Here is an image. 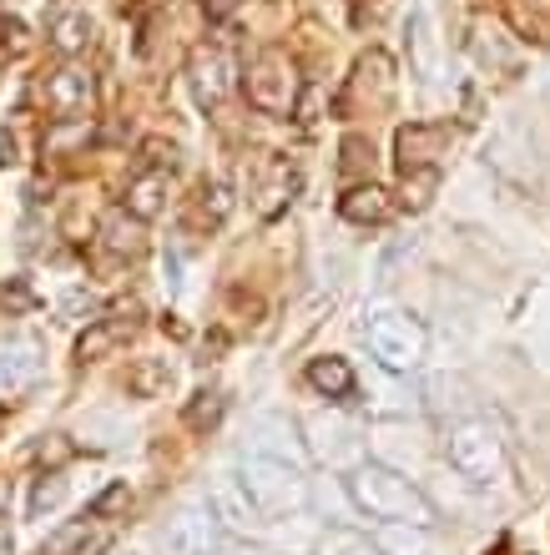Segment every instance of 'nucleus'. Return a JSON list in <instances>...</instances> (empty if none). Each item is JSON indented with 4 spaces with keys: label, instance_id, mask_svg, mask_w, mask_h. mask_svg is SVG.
<instances>
[{
    "label": "nucleus",
    "instance_id": "4",
    "mask_svg": "<svg viewBox=\"0 0 550 555\" xmlns=\"http://www.w3.org/2000/svg\"><path fill=\"white\" fill-rule=\"evenodd\" d=\"M363 338H369V353L389 374H409V369L424 359V328L399 308H384L374 319L363 323Z\"/></svg>",
    "mask_w": 550,
    "mask_h": 555
},
{
    "label": "nucleus",
    "instance_id": "26",
    "mask_svg": "<svg viewBox=\"0 0 550 555\" xmlns=\"http://www.w3.org/2000/svg\"><path fill=\"white\" fill-rule=\"evenodd\" d=\"M127 485H112V490H106V495L102 500H97V505H91V515H97V520H102V515H112L116 511V505H127Z\"/></svg>",
    "mask_w": 550,
    "mask_h": 555
},
{
    "label": "nucleus",
    "instance_id": "9",
    "mask_svg": "<svg viewBox=\"0 0 550 555\" xmlns=\"http://www.w3.org/2000/svg\"><path fill=\"white\" fill-rule=\"evenodd\" d=\"M46 106L56 112V121H81V112L91 106V76L66 66L46 81Z\"/></svg>",
    "mask_w": 550,
    "mask_h": 555
},
{
    "label": "nucleus",
    "instance_id": "25",
    "mask_svg": "<svg viewBox=\"0 0 550 555\" xmlns=\"http://www.w3.org/2000/svg\"><path fill=\"white\" fill-rule=\"evenodd\" d=\"M228 207H232V197H228V188H222V182H213V188L203 192V218H228Z\"/></svg>",
    "mask_w": 550,
    "mask_h": 555
},
{
    "label": "nucleus",
    "instance_id": "20",
    "mask_svg": "<svg viewBox=\"0 0 550 555\" xmlns=\"http://www.w3.org/2000/svg\"><path fill=\"white\" fill-rule=\"evenodd\" d=\"M167 379H172L167 359H142V364L127 374V389H131V395H142V399H152V395H162V389H167Z\"/></svg>",
    "mask_w": 550,
    "mask_h": 555
},
{
    "label": "nucleus",
    "instance_id": "19",
    "mask_svg": "<svg viewBox=\"0 0 550 555\" xmlns=\"http://www.w3.org/2000/svg\"><path fill=\"white\" fill-rule=\"evenodd\" d=\"M319 555H384L369 535H359V530H348V526H333L323 530V541H319Z\"/></svg>",
    "mask_w": 550,
    "mask_h": 555
},
{
    "label": "nucleus",
    "instance_id": "28",
    "mask_svg": "<svg viewBox=\"0 0 550 555\" xmlns=\"http://www.w3.org/2000/svg\"><path fill=\"white\" fill-rule=\"evenodd\" d=\"M5 162H15V137L0 127V167H5Z\"/></svg>",
    "mask_w": 550,
    "mask_h": 555
},
{
    "label": "nucleus",
    "instance_id": "12",
    "mask_svg": "<svg viewBox=\"0 0 550 555\" xmlns=\"http://www.w3.org/2000/svg\"><path fill=\"white\" fill-rule=\"evenodd\" d=\"M445 146V127H405L399 132V167L405 172H430Z\"/></svg>",
    "mask_w": 550,
    "mask_h": 555
},
{
    "label": "nucleus",
    "instance_id": "16",
    "mask_svg": "<svg viewBox=\"0 0 550 555\" xmlns=\"http://www.w3.org/2000/svg\"><path fill=\"white\" fill-rule=\"evenodd\" d=\"M162 197H167V172H142L137 182L127 188V212L137 222L146 218H157L162 212Z\"/></svg>",
    "mask_w": 550,
    "mask_h": 555
},
{
    "label": "nucleus",
    "instance_id": "3",
    "mask_svg": "<svg viewBox=\"0 0 550 555\" xmlns=\"http://www.w3.org/2000/svg\"><path fill=\"white\" fill-rule=\"evenodd\" d=\"M449 465L475 485L506 480V439H500V429H495L490 420L455 424V429H449Z\"/></svg>",
    "mask_w": 550,
    "mask_h": 555
},
{
    "label": "nucleus",
    "instance_id": "30",
    "mask_svg": "<svg viewBox=\"0 0 550 555\" xmlns=\"http://www.w3.org/2000/svg\"><path fill=\"white\" fill-rule=\"evenodd\" d=\"M5 505H11V485L0 480V511H5Z\"/></svg>",
    "mask_w": 550,
    "mask_h": 555
},
{
    "label": "nucleus",
    "instance_id": "29",
    "mask_svg": "<svg viewBox=\"0 0 550 555\" xmlns=\"http://www.w3.org/2000/svg\"><path fill=\"white\" fill-rule=\"evenodd\" d=\"M203 5H207V11H213V15H222V11H228V5H232V0H203Z\"/></svg>",
    "mask_w": 550,
    "mask_h": 555
},
{
    "label": "nucleus",
    "instance_id": "24",
    "mask_svg": "<svg viewBox=\"0 0 550 555\" xmlns=\"http://www.w3.org/2000/svg\"><path fill=\"white\" fill-rule=\"evenodd\" d=\"M26 51V26L15 15H0V56H21Z\"/></svg>",
    "mask_w": 550,
    "mask_h": 555
},
{
    "label": "nucleus",
    "instance_id": "15",
    "mask_svg": "<svg viewBox=\"0 0 550 555\" xmlns=\"http://www.w3.org/2000/svg\"><path fill=\"white\" fill-rule=\"evenodd\" d=\"M51 46H56L61 56H76V51H87V46H91V21H87V11H56V15H51Z\"/></svg>",
    "mask_w": 550,
    "mask_h": 555
},
{
    "label": "nucleus",
    "instance_id": "2",
    "mask_svg": "<svg viewBox=\"0 0 550 555\" xmlns=\"http://www.w3.org/2000/svg\"><path fill=\"white\" fill-rule=\"evenodd\" d=\"M232 480L243 485V495L253 500L263 515L304 511V500H308L304 465H289V460H268V454H253V450L238 454V475H232Z\"/></svg>",
    "mask_w": 550,
    "mask_h": 555
},
{
    "label": "nucleus",
    "instance_id": "23",
    "mask_svg": "<svg viewBox=\"0 0 550 555\" xmlns=\"http://www.w3.org/2000/svg\"><path fill=\"white\" fill-rule=\"evenodd\" d=\"M222 420V399L218 395H197V404L188 410V424L192 429H213Z\"/></svg>",
    "mask_w": 550,
    "mask_h": 555
},
{
    "label": "nucleus",
    "instance_id": "21",
    "mask_svg": "<svg viewBox=\"0 0 550 555\" xmlns=\"http://www.w3.org/2000/svg\"><path fill=\"white\" fill-rule=\"evenodd\" d=\"M116 338H121V328H116V323H97V328H87V334H81L76 359H102L106 349H116Z\"/></svg>",
    "mask_w": 550,
    "mask_h": 555
},
{
    "label": "nucleus",
    "instance_id": "22",
    "mask_svg": "<svg viewBox=\"0 0 550 555\" xmlns=\"http://www.w3.org/2000/svg\"><path fill=\"white\" fill-rule=\"evenodd\" d=\"M61 500H66V480H61V475H51V480L36 485V495H30V515H51Z\"/></svg>",
    "mask_w": 550,
    "mask_h": 555
},
{
    "label": "nucleus",
    "instance_id": "14",
    "mask_svg": "<svg viewBox=\"0 0 550 555\" xmlns=\"http://www.w3.org/2000/svg\"><path fill=\"white\" fill-rule=\"evenodd\" d=\"M338 212H344L348 222H359V228H363V222H384L394 207H389V192L369 182V188H354V192H348L344 203H338Z\"/></svg>",
    "mask_w": 550,
    "mask_h": 555
},
{
    "label": "nucleus",
    "instance_id": "11",
    "mask_svg": "<svg viewBox=\"0 0 550 555\" xmlns=\"http://www.w3.org/2000/svg\"><path fill=\"white\" fill-rule=\"evenodd\" d=\"M243 450L253 454H268V460H289V465H304V450H298V435H293L283 420H273V414H263V420H253V429H247V444Z\"/></svg>",
    "mask_w": 550,
    "mask_h": 555
},
{
    "label": "nucleus",
    "instance_id": "17",
    "mask_svg": "<svg viewBox=\"0 0 550 555\" xmlns=\"http://www.w3.org/2000/svg\"><path fill=\"white\" fill-rule=\"evenodd\" d=\"M308 384L329 399H344L354 395V369H348V359H314L308 364Z\"/></svg>",
    "mask_w": 550,
    "mask_h": 555
},
{
    "label": "nucleus",
    "instance_id": "6",
    "mask_svg": "<svg viewBox=\"0 0 550 555\" xmlns=\"http://www.w3.org/2000/svg\"><path fill=\"white\" fill-rule=\"evenodd\" d=\"M247 102L258 112H289L293 106V66L283 51H263L247 72Z\"/></svg>",
    "mask_w": 550,
    "mask_h": 555
},
{
    "label": "nucleus",
    "instance_id": "10",
    "mask_svg": "<svg viewBox=\"0 0 550 555\" xmlns=\"http://www.w3.org/2000/svg\"><path fill=\"white\" fill-rule=\"evenodd\" d=\"M192 91H197V102H222L232 91V56L218 51V46H203L197 56H192Z\"/></svg>",
    "mask_w": 550,
    "mask_h": 555
},
{
    "label": "nucleus",
    "instance_id": "13",
    "mask_svg": "<svg viewBox=\"0 0 550 555\" xmlns=\"http://www.w3.org/2000/svg\"><path fill=\"white\" fill-rule=\"evenodd\" d=\"M102 248L116 253V258H137L142 253V222L131 218L127 207H116L102 218Z\"/></svg>",
    "mask_w": 550,
    "mask_h": 555
},
{
    "label": "nucleus",
    "instance_id": "7",
    "mask_svg": "<svg viewBox=\"0 0 550 555\" xmlns=\"http://www.w3.org/2000/svg\"><path fill=\"white\" fill-rule=\"evenodd\" d=\"M36 379H41V349L30 338H5L0 344V399L26 395Z\"/></svg>",
    "mask_w": 550,
    "mask_h": 555
},
{
    "label": "nucleus",
    "instance_id": "18",
    "mask_svg": "<svg viewBox=\"0 0 550 555\" xmlns=\"http://www.w3.org/2000/svg\"><path fill=\"white\" fill-rule=\"evenodd\" d=\"M374 545L384 555H430V530L424 526H384V535H379Z\"/></svg>",
    "mask_w": 550,
    "mask_h": 555
},
{
    "label": "nucleus",
    "instance_id": "31",
    "mask_svg": "<svg viewBox=\"0 0 550 555\" xmlns=\"http://www.w3.org/2000/svg\"><path fill=\"white\" fill-rule=\"evenodd\" d=\"M0 555H11V535H0Z\"/></svg>",
    "mask_w": 550,
    "mask_h": 555
},
{
    "label": "nucleus",
    "instance_id": "5",
    "mask_svg": "<svg viewBox=\"0 0 550 555\" xmlns=\"http://www.w3.org/2000/svg\"><path fill=\"white\" fill-rule=\"evenodd\" d=\"M162 545H167V555H213L222 545L218 515L207 511V505H188V511H177L172 520H167Z\"/></svg>",
    "mask_w": 550,
    "mask_h": 555
},
{
    "label": "nucleus",
    "instance_id": "1",
    "mask_svg": "<svg viewBox=\"0 0 550 555\" xmlns=\"http://www.w3.org/2000/svg\"><path fill=\"white\" fill-rule=\"evenodd\" d=\"M348 500H354L369 520H384V526H424L430 530V520H435V505H430L399 469L374 465V460L348 475Z\"/></svg>",
    "mask_w": 550,
    "mask_h": 555
},
{
    "label": "nucleus",
    "instance_id": "8",
    "mask_svg": "<svg viewBox=\"0 0 550 555\" xmlns=\"http://www.w3.org/2000/svg\"><path fill=\"white\" fill-rule=\"evenodd\" d=\"M207 511L218 515V526H228L232 535H263V511L243 495L238 480H222L218 490H213V505H207Z\"/></svg>",
    "mask_w": 550,
    "mask_h": 555
},
{
    "label": "nucleus",
    "instance_id": "27",
    "mask_svg": "<svg viewBox=\"0 0 550 555\" xmlns=\"http://www.w3.org/2000/svg\"><path fill=\"white\" fill-rule=\"evenodd\" d=\"M344 152H348V157H344V167H348V172H354V167H363V152H369V142H363V137H348V142H344ZM369 157H374V152H369Z\"/></svg>",
    "mask_w": 550,
    "mask_h": 555
}]
</instances>
